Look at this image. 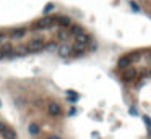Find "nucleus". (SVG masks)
Masks as SVG:
<instances>
[{"label":"nucleus","mask_w":151,"mask_h":139,"mask_svg":"<svg viewBox=\"0 0 151 139\" xmlns=\"http://www.w3.org/2000/svg\"><path fill=\"white\" fill-rule=\"evenodd\" d=\"M0 107H2V104H0Z\"/></svg>","instance_id":"5701e85b"},{"label":"nucleus","mask_w":151,"mask_h":139,"mask_svg":"<svg viewBox=\"0 0 151 139\" xmlns=\"http://www.w3.org/2000/svg\"><path fill=\"white\" fill-rule=\"evenodd\" d=\"M52 10H54V4H47L46 7H44V10H42V13H44V15L47 16V15H49Z\"/></svg>","instance_id":"2eb2a0df"},{"label":"nucleus","mask_w":151,"mask_h":139,"mask_svg":"<svg viewBox=\"0 0 151 139\" xmlns=\"http://www.w3.org/2000/svg\"><path fill=\"white\" fill-rule=\"evenodd\" d=\"M25 34H26V29H15L11 32V39H21Z\"/></svg>","instance_id":"9b49d317"},{"label":"nucleus","mask_w":151,"mask_h":139,"mask_svg":"<svg viewBox=\"0 0 151 139\" xmlns=\"http://www.w3.org/2000/svg\"><path fill=\"white\" fill-rule=\"evenodd\" d=\"M28 131L31 133V134H38V133H39V126L36 125V123H31L29 128H28Z\"/></svg>","instance_id":"4468645a"},{"label":"nucleus","mask_w":151,"mask_h":139,"mask_svg":"<svg viewBox=\"0 0 151 139\" xmlns=\"http://www.w3.org/2000/svg\"><path fill=\"white\" fill-rule=\"evenodd\" d=\"M2 134H4V139H16V133L11 128H5Z\"/></svg>","instance_id":"9d476101"},{"label":"nucleus","mask_w":151,"mask_h":139,"mask_svg":"<svg viewBox=\"0 0 151 139\" xmlns=\"http://www.w3.org/2000/svg\"><path fill=\"white\" fill-rule=\"evenodd\" d=\"M143 120H145V123L150 126V129H151V118H148V117H143Z\"/></svg>","instance_id":"f3484780"},{"label":"nucleus","mask_w":151,"mask_h":139,"mask_svg":"<svg viewBox=\"0 0 151 139\" xmlns=\"http://www.w3.org/2000/svg\"><path fill=\"white\" fill-rule=\"evenodd\" d=\"M60 112H62L60 105L57 104V102H50V104H49V115H52V117H57V115H60Z\"/></svg>","instance_id":"20e7f679"},{"label":"nucleus","mask_w":151,"mask_h":139,"mask_svg":"<svg viewBox=\"0 0 151 139\" xmlns=\"http://www.w3.org/2000/svg\"><path fill=\"white\" fill-rule=\"evenodd\" d=\"M70 36H81V34H84V29H83V26H80V25H70Z\"/></svg>","instance_id":"7ed1b4c3"},{"label":"nucleus","mask_w":151,"mask_h":139,"mask_svg":"<svg viewBox=\"0 0 151 139\" xmlns=\"http://www.w3.org/2000/svg\"><path fill=\"white\" fill-rule=\"evenodd\" d=\"M0 39H4V36H2V34H0Z\"/></svg>","instance_id":"4be33fe9"},{"label":"nucleus","mask_w":151,"mask_h":139,"mask_svg":"<svg viewBox=\"0 0 151 139\" xmlns=\"http://www.w3.org/2000/svg\"><path fill=\"white\" fill-rule=\"evenodd\" d=\"M130 113H132V115H133V117H137V115H138V112H137V108H135V107H130Z\"/></svg>","instance_id":"a211bd4d"},{"label":"nucleus","mask_w":151,"mask_h":139,"mask_svg":"<svg viewBox=\"0 0 151 139\" xmlns=\"http://www.w3.org/2000/svg\"><path fill=\"white\" fill-rule=\"evenodd\" d=\"M123 81H128V83H130V81H133L135 78H137V71H135V70H125V73H123Z\"/></svg>","instance_id":"1a4fd4ad"},{"label":"nucleus","mask_w":151,"mask_h":139,"mask_svg":"<svg viewBox=\"0 0 151 139\" xmlns=\"http://www.w3.org/2000/svg\"><path fill=\"white\" fill-rule=\"evenodd\" d=\"M57 53H59L60 57H63V58H65V57H68L72 53V47H70V45H60L59 50H57Z\"/></svg>","instance_id":"0eeeda50"},{"label":"nucleus","mask_w":151,"mask_h":139,"mask_svg":"<svg viewBox=\"0 0 151 139\" xmlns=\"http://www.w3.org/2000/svg\"><path fill=\"white\" fill-rule=\"evenodd\" d=\"M150 74H151V71H150Z\"/></svg>","instance_id":"b1692460"},{"label":"nucleus","mask_w":151,"mask_h":139,"mask_svg":"<svg viewBox=\"0 0 151 139\" xmlns=\"http://www.w3.org/2000/svg\"><path fill=\"white\" fill-rule=\"evenodd\" d=\"M47 139H60V138H59V136H49Z\"/></svg>","instance_id":"aec40b11"},{"label":"nucleus","mask_w":151,"mask_h":139,"mask_svg":"<svg viewBox=\"0 0 151 139\" xmlns=\"http://www.w3.org/2000/svg\"><path fill=\"white\" fill-rule=\"evenodd\" d=\"M26 49L31 50V52H39V50L46 49V42H44V39H41V37H34V39H31V41L28 42Z\"/></svg>","instance_id":"f257e3e1"},{"label":"nucleus","mask_w":151,"mask_h":139,"mask_svg":"<svg viewBox=\"0 0 151 139\" xmlns=\"http://www.w3.org/2000/svg\"><path fill=\"white\" fill-rule=\"evenodd\" d=\"M75 42H78L80 45L86 47V45H88L89 42H91V37H89L88 34H81V36H78V37H77V41H75Z\"/></svg>","instance_id":"6e6552de"},{"label":"nucleus","mask_w":151,"mask_h":139,"mask_svg":"<svg viewBox=\"0 0 151 139\" xmlns=\"http://www.w3.org/2000/svg\"><path fill=\"white\" fill-rule=\"evenodd\" d=\"M67 97L70 99L72 104H75V102L78 100V94H77V92H72V91H68V92H67Z\"/></svg>","instance_id":"f8f14e48"},{"label":"nucleus","mask_w":151,"mask_h":139,"mask_svg":"<svg viewBox=\"0 0 151 139\" xmlns=\"http://www.w3.org/2000/svg\"><path fill=\"white\" fill-rule=\"evenodd\" d=\"M130 7L133 8L135 11H140V7H138V4H137V2H133V0H132V2H130Z\"/></svg>","instance_id":"dca6fc26"},{"label":"nucleus","mask_w":151,"mask_h":139,"mask_svg":"<svg viewBox=\"0 0 151 139\" xmlns=\"http://www.w3.org/2000/svg\"><path fill=\"white\" fill-rule=\"evenodd\" d=\"M5 128H7V126H5L4 123H0V133H4V129H5Z\"/></svg>","instance_id":"6ab92c4d"},{"label":"nucleus","mask_w":151,"mask_h":139,"mask_svg":"<svg viewBox=\"0 0 151 139\" xmlns=\"http://www.w3.org/2000/svg\"><path fill=\"white\" fill-rule=\"evenodd\" d=\"M130 63H132V60L128 58V55H125V57H120V58H119L117 66H119V68H122V70H127L128 66H130Z\"/></svg>","instance_id":"423d86ee"},{"label":"nucleus","mask_w":151,"mask_h":139,"mask_svg":"<svg viewBox=\"0 0 151 139\" xmlns=\"http://www.w3.org/2000/svg\"><path fill=\"white\" fill-rule=\"evenodd\" d=\"M54 23H55V21H54L52 16H44L42 20H39L38 23H36V28L38 29H49V28H52Z\"/></svg>","instance_id":"f03ea898"},{"label":"nucleus","mask_w":151,"mask_h":139,"mask_svg":"<svg viewBox=\"0 0 151 139\" xmlns=\"http://www.w3.org/2000/svg\"><path fill=\"white\" fill-rule=\"evenodd\" d=\"M57 36H59V39L65 41V39H68V37H70V32H68V31H63V29H60V31H59V34H57Z\"/></svg>","instance_id":"ddd939ff"},{"label":"nucleus","mask_w":151,"mask_h":139,"mask_svg":"<svg viewBox=\"0 0 151 139\" xmlns=\"http://www.w3.org/2000/svg\"><path fill=\"white\" fill-rule=\"evenodd\" d=\"M4 57H5V55H4V52H2V50H0V60L4 58Z\"/></svg>","instance_id":"412c9836"},{"label":"nucleus","mask_w":151,"mask_h":139,"mask_svg":"<svg viewBox=\"0 0 151 139\" xmlns=\"http://www.w3.org/2000/svg\"><path fill=\"white\" fill-rule=\"evenodd\" d=\"M54 21H55L57 25H60L62 28H68V26L72 25V21H70V18H68V16H57Z\"/></svg>","instance_id":"39448f33"}]
</instances>
